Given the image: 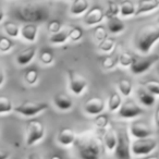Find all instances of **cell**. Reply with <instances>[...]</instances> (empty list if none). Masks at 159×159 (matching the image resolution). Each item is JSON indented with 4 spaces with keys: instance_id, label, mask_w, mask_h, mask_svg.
<instances>
[{
    "instance_id": "1",
    "label": "cell",
    "mask_w": 159,
    "mask_h": 159,
    "mask_svg": "<svg viewBox=\"0 0 159 159\" xmlns=\"http://www.w3.org/2000/svg\"><path fill=\"white\" fill-rule=\"evenodd\" d=\"M12 16L18 21L26 23H43L46 22L50 16L48 6L40 2H25L14 7Z\"/></svg>"
},
{
    "instance_id": "2",
    "label": "cell",
    "mask_w": 159,
    "mask_h": 159,
    "mask_svg": "<svg viewBox=\"0 0 159 159\" xmlns=\"http://www.w3.org/2000/svg\"><path fill=\"white\" fill-rule=\"evenodd\" d=\"M74 147L81 159H100L102 156V144L93 131L77 135Z\"/></svg>"
},
{
    "instance_id": "3",
    "label": "cell",
    "mask_w": 159,
    "mask_h": 159,
    "mask_svg": "<svg viewBox=\"0 0 159 159\" xmlns=\"http://www.w3.org/2000/svg\"><path fill=\"white\" fill-rule=\"evenodd\" d=\"M159 40V25H145L136 32L134 37L135 48L143 55H147Z\"/></svg>"
},
{
    "instance_id": "4",
    "label": "cell",
    "mask_w": 159,
    "mask_h": 159,
    "mask_svg": "<svg viewBox=\"0 0 159 159\" xmlns=\"http://www.w3.org/2000/svg\"><path fill=\"white\" fill-rule=\"evenodd\" d=\"M118 144L115 150V155L117 159H131V145L130 135L125 126H119L117 129Z\"/></svg>"
},
{
    "instance_id": "5",
    "label": "cell",
    "mask_w": 159,
    "mask_h": 159,
    "mask_svg": "<svg viewBox=\"0 0 159 159\" xmlns=\"http://www.w3.org/2000/svg\"><path fill=\"white\" fill-rule=\"evenodd\" d=\"M48 108L49 104L46 102H31V100H26V102H21L20 105L14 107V111L16 113H19V115L24 116V117H34V116L47 110Z\"/></svg>"
},
{
    "instance_id": "6",
    "label": "cell",
    "mask_w": 159,
    "mask_h": 159,
    "mask_svg": "<svg viewBox=\"0 0 159 159\" xmlns=\"http://www.w3.org/2000/svg\"><path fill=\"white\" fill-rule=\"evenodd\" d=\"M159 60V55H144V56H134L133 62L130 69L134 74H142L148 71L157 61Z\"/></svg>"
},
{
    "instance_id": "7",
    "label": "cell",
    "mask_w": 159,
    "mask_h": 159,
    "mask_svg": "<svg viewBox=\"0 0 159 159\" xmlns=\"http://www.w3.org/2000/svg\"><path fill=\"white\" fill-rule=\"evenodd\" d=\"M157 145H158V142L152 137L136 139L134 142H132L131 150L135 156H147L152 150L156 149Z\"/></svg>"
},
{
    "instance_id": "8",
    "label": "cell",
    "mask_w": 159,
    "mask_h": 159,
    "mask_svg": "<svg viewBox=\"0 0 159 159\" xmlns=\"http://www.w3.org/2000/svg\"><path fill=\"white\" fill-rule=\"evenodd\" d=\"M45 136V126L39 120H31L26 125V145L33 146Z\"/></svg>"
},
{
    "instance_id": "9",
    "label": "cell",
    "mask_w": 159,
    "mask_h": 159,
    "mask_svg": "<svg viewBox=\"0 0 159 159\" xmlns=\"http://www.w3.org/2000/svg\"><path fill=\"white\" fill-rule=\"evenodd\" d=\"M66 74H68L69 86H70L71 92L74 95L80 96L87 87V80L81 73L76 72L73 69L66 71Z\"/></svg>"
},
{
    "instance_id": "10",
    "label": "cell",
    "mask_w": 159,
    "mask_h": 159,
    "mask_svg": "<svg viewBox=\"0 0 159 159\" xmlns=\"http://www.w3.org/2000/svg\"><path fill=\"white\" fill-rule=\"evenodd\" d=\"M144 113V109L141 108L133 99H126L123 102L122 106L120 107L118 115L123 119H133Z\"/></svg>"
},
{
    "instance_id": "11",
    "label": "cell",
    "mask_w": 159,
    "mask_h": 159,
    "mask_svg": "<svg viewBox=\"0 0 159 159\" xmlns=\"http://www.w3.org/2000/svg\"><path fill=\"white\" fill-rule=\"evenodd\" d=\"M106 108V102L102 97H93L85 102L84 111L89 116H98L102 115V111Z\"/></svg>"
},
{
    "instance_id": "12",
    "label": "cell",
    "mask_w": 159,
    "mask_h": 159,
    "mask_svg": "<svg viewBox=\"0 0 159 159\" xmlns=\"http://www.w3.org/2000/svg\"><path fill=\"white\" fill-rule=\"evenodd\" d=\"M130 133L135 139H146L150 137L152 131L150 126L144 121H133L130 124Z\"/></svg>"
},
{
    "instance_id": "13",
    "label": "cell",
    "mask_w": 159,
    "mask_h": 159,
    "mask_svg": "<svg viewBox=\"0 0 159 159\" xmlns=\"http://www.w3.org/2000/svg\"><path fill=\"white\" fill-rule=\"evenodd\" d=\"M106 18L104 10L98 6H94V7L89 8V11L84 14V23L89 26L92 25H98L102 23V21Z\"/></svg>"
},
{
    "instance_id": "14",
    "label": "cell",
    "mask_w": 159,
    "mask_h": 159,
    "mask_svg": "<svg viewBox=\"0 0 159 159\" xmlns=\"http://www.w3.org/2000/svg\"><path fill=\"white\" fill-rule=\"evenodd\" d=\"M77 135L71 128H62L58 133L57 139L62 146H71L74 145L76 141Z\"/></svg>"
},
{
    "instance_id": "15",
    "label": "cell",
    "mask_w": 159,
    "mask_h": 159,
    "mask_svg": "<svg viewBox=\"0 0 159 159\" xmlns=\"http://www.w3.org/2000/svg\"><path fill=\"white\" fill-rule=\"evenodd\" d=\"M53 104L60 110H70L73 107V100L69 95L63 93H58L53 96Z\"/></svg>"
},
{
    "instance_id": "16",
    "label": "cell",
    "mask_w": 159,
    "mask_h": 159,
    "mask_svg": "<svg viewBox=\"0 0 159 159\" xmlns=\"http://www.w3.org/2000/svg\"><path fill=\"white\" fill-rule=\"evenodd\" d=\"M159 8V0H139V5L136 7V13L135 16L141 14L148 13Z\"/></svg>"
},
{
    "instance_id": "17",
    "label": "cell",
    "mask_w": 159,
    "mask_h": 159,
    "mask_svg": "<svg viewBox=\"0 0 159 159\" xmlns=\"http://www.w3.org/2000/svg\"><path fill=\"white\" fill-rule=\"evenodd\" d=\"M36 51H37V48L36 46H31L27 47V48L21 50L20 52L16 56V62H18L20 66H26L30 62L33 60V58L35 57Z\"/></svg>"
},
{
    "instance_id": "18",
    "label": "cell",
    "mask_w": 159,
    "mask_h": 159,
    "mask_svg": "<svg viewBox=\"0 0 159 159\" xmlns=\"http://www.w3.org/2000/svg\"><path fill=\"white\" fill-rule=\"evenodd\" d=\"M104 144L106 146V148L109 152H115L116 147H117L118 144V135H117V131L113 130L112 128H108L107 131L104 133Z\"/></svg>"
},
{
    "instance_id": "19",
    "label": "cell",
    "mask_w": 159,
    "mask_h": 159,
    "mask_svg": "<svg viewBox=\"0 0 159 159\" xmlns=\"http://www.w3.org/2000/svg\"><path fill=\"white\" fill-rule=\"evenodd\" d=\"M38 26L33 23H26L21 27V36L27 42H35L37 38Z\"/></svg>"
},
{
    "instance_id": "20",
    "label": "cell",
    "mask_w": 159,
    "mask_h": 159,
    "mask_svg": "<svg viewBox=\"0 0 159 159\" xmlns=\"http://www.w3.org/2000/svg\"><path fill=\"white\" fill-rule=\"evenodd\" d=\"M89 9V0H74L70 8V13L72 16H82Z\"/></svg>"
},
{
    "instance_id": "21",
    "label": "cell",
    "mask_w": 159,
    "mask_h": 159,
    "mask_svg": "<svg viewBox=\"0 0 159 159\" xmlns=\"http://www.w3.org/2000/svg\"><path fill=\"white\" fill-rule=\"evenodd\" d=\"M107 27L111 34H118L124 31L125 24L118 16H111V18H107Z\"/></svg>"
},
{
    "instance_id": "22",
    "label": "cell",
    "mask_w": 159,
    "mask_h": 159,
    "mask_svg": "<svg viewBox=\"0 0 159 159\" xmlns=\"http://www.w3.org/2000/svg\"><path fill=\"white\" fill-rule=\"evenodd\" d=\"M136 95L139 97V100L141 104H143L146 107H152L156 102V97L152 95L150 92H148L146 89H139L136 91Z\"/></svg>"
},
{
    "instance_id": "23",
    "label": "cell",
    "mask_w": 159,
    "mask_h": 159,
    "mask_svg": "<svg viewBox=\"0 0 159 159\" xmlns=\"http://www.w3.org/2000/svg\"><path fill=\"white\" fill-rule=\"evenodd\" d=\"M1 24H2V31L9 37L16 38L21 34V29L13 21H3Z\"/></svg>"
},
{
    "instance_id": "24",
    "label": "cell",
    "mask_w": 159,
    "mask_h": 159,
    "mask_svg": "<svg viewBox=\"0 0 159 159\" xmlns=\"http://www.w3.org/2000/svg\"><path fill=\"white\" fill-rule=\"evenodd\" d=\"M122 99H121V95L117 92H112V93L109 95L108 98V109L111 112H115V111H119L120 107L122 106Z\"/></svg>"
},
{
    "instance_id": "25",
    "label": "cell",
    "mask_w": 159,
    "mask_h": 159,
    "mask_svg": "<svg viewBox=\"0 0 159 159\" xmlns=\"http://www.w3.org/2000/svg\"><path fill=\"white\" fill-rule=\"evenodd\" d=\"M136 13V7H135L134 3L131 1V0H123L120 5V14L123 18L126 16H135Z\"/></svg>"
},
{
    "instance_id": "26",
    "label": "cell",
    "mask_w": 159,
    "mask_h": 159,
    "mask_svg": "<svg viewBox=\"0 0 159 159\" xmlns=\"http://www.w3.org/2000/svg\"><path fill=\"white\" fill-rule=\"evenodd\" d=\"M69 39V32L68 31H62L58 32L56 34H52V35L49 37V42L51 44H55V45H62V44H66Z\"/></svg>"
},
{
    "instance_id": "27",
    "label": "cell",
    "mask_w": 159,
    "mask_h": 159,
    "mask_svg": "<svg viewBox=\"0 0 159 159\" xmlns=\"http://www.w3.org/2000/svg\"><path fill=\"white\" fill-rule=\"evenodd\" d=\"M118 89H119L120 94L123 95L124 97H129L132 94L133 86L132 83L126 79H122L118 82Z\"/></svg>"
},
{
    "instance_id": "28",
    "label": "cell",
    "mask_w": 159,
    "mask_h": 159,
    "mask_svg": "<svg viewBox=\"0 0 159 159\" xmlns=\"http://www.w3.org/2000/svg\"><path fill=\"white\" fill-rule=\"evenodd\" d=\"M38 77H39V73H38V71L34 68L27 69L24 73V81L29 85L36 84L38 81Z\"/></svg>"
},
{
    "instance_id": "29",
    "label": "cell",
    "mask_w": 159,
    "mask_h": 159,
    "mask_svg": "<svg viewBox=\"0 0 159 159\" xmlns=\"http://www.w3.org/2000/svg\"><path fill=\"white\" fill-rule=\"evenodd\" d=\"M94 124L96 125V128L98 129L99 131H105L108 129V125H109V118L107 115H98L95 117L94 119Z\"/></svg>"
},
{
    "instance_id": "30",
    "label": "cell",
    "mask_w": 159,
    "mask_h": 159,
    "mask_svg": "<svg viewBox=\"0 0 159 159\" xmlns=\"http://www.w3.org/2000/svg\"><path fill=\"white\" fill-rule=\"evenodd\" d=\"M116 46V40L115 38L107 37L106 39H104L102 42H100L98 44V49H99L102 52H111V51L115 49Z\"/></svg>"
},
{
    "instance_id": "31",
    "label": "cell",
    "mask_w": 159,
    "mask_h": 159,
    "mask_svg": "<svg viewBox=\"0 0 159 159\" xmlns=\"http://www.w3.org/2000/svg\"><path fill=\"white\" fill-rule=\"evenodd\" d=\"M12 110H14V107L11 99L6 97V96H1L0 97V113L5 115V113L11 112Z\"/></svg>"
},
{
    "instance_id": "32",
    "label": "cell",
    "mask_w": 159,
    "mask_h": 159,
    "mask_svg": "<svg viewBox=\"0 0 159 159\" xmlns=\"http://www.w3.org/2000/svg\"><path fill=\"white\" fill-rule=\"evenodd\" d=\"M120 13V6L118 5L113 0H109L108 6H107V11L105 12V16L107 18H111V16H117Z\"/></svg>"
},
{
    "instance_id": "33",
    "label": "cell",
    "mask_w": 159,
    "mask_h": 159,
    "mask_svg": "<svg viewBox=\"0 0 159 159\" xmlns=\"http://www.w3.org/2000/svg\"><path fill=\"white\" fill-rule=\"evenodd\" d=\"M93 33H94V37H95V39L97 40L98 43L102 42V40L106 39V38L108 37L106 27H105L104 25H102V24L96 25L95 29H94Z\"/></svg>"
},
{
    "instance_id": "34",
    "label": "cell",
    "mask_w": 159,
    "mask_h": 159,
    "mask_svg": "<svg viewBox=\"0 0 159 159\" xmlns=\"http://www.w3.org/2000/svg\"><path fill=\"white\" fill-rule=\"evenodd\" d=\"M143 85L152 95L159 96V81H157V80H147V81H145L143 83Z\"/></svg>"
},
{
    "instance_id": "35",
    "label": "cell",
    "mask_w": 159,
    "mask_h": 159,
    "mask_svg": "<svg viewBox=\"0 0 159 159\" xmlns=\"http://www.w3.org/2000/svg\"><path fill=\"white\" fill-rule=\"evenodd\" d=\"M14 46V43L12 42V39H10L9 36L1 35L0 37V50L1 52H8L10 51Z\"/></svg>"
},
{
    "instance_id": "36",
    "label": "cell",
    "mask_w": 159,
    "mask_h": 159,
    "mask_svg": "<svg viewBox=\"0 0 159 159\" xmlns=\"http://www.w3.org/2000/svg\"><path fill=\"white\" fill-rule=\"evenodd\" d=\"M83 37V31L80 26H72L69 30V39L71 42H79Z\"/></svg>"
},
{
    "instance_id": "37",
    "label": "cell",
    "mask_w": 159,
    "mask_h": 159,
    "mask_svg": "<svg viewBox=\"0 0 159 159\" xmlns=\"http://www.w3.org/2000/svg\"><path fill=\"white\" fill-rule=\"evenodd\" d=\"M133 57L134 56L131 55L129 51H123L119 55V63L121 64V66L123 68H128V66H131L133 62Z\"/></svg>"
},
{
    "instance_id": "38",
    "label": "cell",
    "mask_w": 159,
    "mask_h": 159,
    "mask_svg": "<svg viewBox=\"0 0 159 159\" xmlns=\"http://www.w3.org/2000/svg\"><path fill=\"white\" fill-rule=\"evenodd\" d=\"M39 60L43 64L49 66L53 62V53L50 50H43L39 55Z\"/></svg>"
},
{
    "instance_id": "39",
    "label": "cell",
    "mask_w": 159,
    "mask_h": 159,
    "mask_svg": "<svg viewBox=\"0 0 159 159\" xmlns=\"http://www.w3.org/2000/svg\"><path fill=\"white\" fill-rule=\"evenodd\" d=\"M117 62H119V56H109V57L105 58L102 61V66L106 70H110V69L115 68Z\"/></svg>"
},
{
    "instance_id": "40",
    "label": "cell",
    "mask_w": 159,
    "mask_h": 159,
    "mask_svg": "<svg viewBox=\"0 0 159 159\" xmlns=\"http://www.w3.org/2000/svg\"><path fill=\"white\" fill-rule=\"evenodd\" d=\"M61 22H60L59 20H56V19H53V20L49 21L48 24H47V31L49 32V33L51 34H56L58 33V32L62 31L61 30Z\"/></svg>"
},
{
    "instance_id": "41",
    "label": "cell",
    "mask_w": 159,
    "mask_h": 159,
    "mask_svg": "<svg viewBox=\"0 0 159 159\" xmlns=\"http://www.w3.org/2000/svg\"><path fill=\"white\" fill-rule=\"evenodd\" d=\"M154 120H155V125H156V128H157V129H159V104L157 105L156 110H155Z\"/></svg>"
},
{
    "instance_id": "42",
    "label": "cell",
    "mask_w": 159,
    "mask_h": 159,
    "mask_svg": "<svg viewBox=\"0 0 159 159\" xmlns=\"http://www.w3.org/2000/svg\"><path fill=\"white\" fill-rule=\"evenodd\" d=\"M5 81H6V73H5V70L1 68V70H0V85H1V86H3Z\"/></svg>"
},
{
    "instance_id": "43",
    "label": "cell",
    "mask_w": 159,
    "mask_h": 159,
    "mask_svg": "<svg viewBox=\"0 0 159 159\" xmlns=\"http://www.w3.org/2000/svg\"><path fill=\"white\" fill-rule=\"evenodd\" d=\"M10 157V152H8V150H1V152H0V159H9Z\"/></svg>"
},
{
    "instance_id": "44",
    "label": "cell",
    "mask_w": 159,
    "mask_h": 159,
    "mask_svg": "<svg viewBox=\"0 0 159 159\" xmlns=\"http://www.w3.org/2000/svg\"><path fill=\"white\" fill-rule=\"evenodd\" d=\"M27 159H42V157H40L37 152H31V154L27 156Z\"/></svg>"
},
{
    "instance_id": "45",
    "label": "cell",
    "mask_w": 159,
    "mask_h": 159,
    "mask_svg": "<svg viewBox=\"0 0 159 159\" xmlns=\"http://www.w3.org/2000/svg\"><path fill=\"white\" fill-rule=\"evenodd\" d=\"M144 159H159V155H157V154L149 155V156H147L146 158H144Z\"/></svg>"
},
{
    "instance_id": "46",
    "label": "cell",
    "mask_w": 159,
    "mask_h": 159,
    "mask_svg": "<svg viewBox=\"0 0 159 159\" xmlns=\"http://www.w3.org/2000/svg\"><path fill=\"white\" fill-rule=\"evenodd\" d=\"M49 159H63V157L60 156V155H52Z\"/></svg>"
},
{
    "instance_id": "47",
    "label": "cell",
    "mask_w": 159,
    "mask_h": 159,
    "mask_svg": "<svg viewBox=\"0 0 159 159\" xmlns=\"http://www.w3.org/2000/svg\"><path fill=\"white\" fill-rule=\"evenodd\" d=\"M157 70H158V73H159V66H158V69H157Z\"/></svg>"
},
{
    "instance_id": "48",
    "label": "cell",
    "mask_w": 159,
    "mask_h": 159,
    "mask_svg": "<svg viewBox=\"0 0 159 159\" xmlns=\"http://www.w3.org/2000/svg\"><path fill=\"white\" fill-rule=\"evenodd\" d=\"M71 1H74V0H71Z\"/></svg>"
},
{
    "instance_id": "49",
    "label": "cell",
    "mask_w": 159,
    "mask_h": 159,
    "mask_svg": "<svg viewBox=\"0 0 159 159\" xmlns=\"http://www.w3.org/2000/svg\"><path fill=\"white\" fill-rule=\"evenodd\" d=\"M158 22H159V18H158Z\"/></svg>"
}]
</instances>
